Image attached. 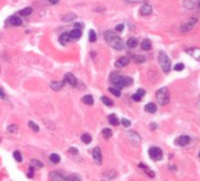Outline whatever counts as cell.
Returning <instances> with one entry per match:
<instances>
[{
	"label": "cell",
	"mask_w": 200,
	"mask_h": 181,
	"mask_svg": "<svg viewBox=\"0 0 200 181\" xmlns=\"http://www.w3.org/2000/svg\"><path fill=\"white\" fill-rule=\"evenodd\" d=\"M105 40L106 42L114 50H118V51H121L124 50L125 47V44L122 41V39L120 38L118 34H115L113 31H106L105 32Z\"/></svg>",
	"instance_id": "obj_1"
},
{
	"label": "cell",
	"mask_w": 200,
	"mask_h": 181,
	"mask_svg": "<svg viewBox=\"0 0 200 181\" xmlns=\"http://www.w3.org/2000/svg\"><path fill=\"white\" fill-rule=\"evenodd\" d=\"M109 80H111L112 84L114 85V87H117V88L127 87V86L132 85V83H133V79H132V78H130V77H124V75H121V74L117 73V72H114V73H112V74L109 75Z\"/></svg>",
	"instance_id": "obj_2"
},
{
	"label": "cell",
	"mask_w": 200,
	"mask_h": 181,
	"mask_svg": "<svg viewBox=\"0 0 200 181\" xmlns=\"http://www.w3.org/2000/svg\"><path fill=\"white\" fill-rule=\"evenodd\" d=\"M155 98H157V101L160 106H166L170 101V92L166 87H161L160 89L157 91L155 93Z\"/></svg>",
	"instance_id": "obj_3"
},
{
	"label": "cell",
	"mask_w": 200,
	"mask_h": 181,
	"mask_svg": "<svg viewBox=\"0 0 200 181\" xmlns=\"http://www.w3.org/2000/svg\"><path fill=\"white\" fill-rule=\"evenodd\" d=\"M158 60H159V65L161 66L162 71H164L165 73H168L170 70H171V60H170L168 56H167L165 52L160 51L159 56H158Z\"/></svg>",
	"instance_id": "obj_4"
},
{
	"label": "cell",
	"mask_w": 200,
	"mask_h": 181,
	"mask_svg": "<svg viewBox=\"0 0 200 181\" xmlns=\"http://www.w3.org/2000/svg\"><path fill=\"white\" fill-rule=\"evenodd\" d=\"M148 154H149L151 159H153L155 161H159L162 159V151L159 147H151L149 151H148Z\"/></svg>",
	"instance_id": "obj_5"
},
{
	"label": "cell",
	"mask_w": 200,
	"mask_h": 181,
	"mask_svg": "<svg viewBox=\"0 0 200 181\" xmlns=\"http://www.w3.org/2000/svg\"><path fill=\"white\" fill-rule=\"evenodd\" d=\"M197 21H198V19H197V18H191L188 21H186L185 24H183V25H181L180 31L184 33V32H188V31L193 29L194 26H195V24H197Z\"/></svg>",
	"instance_id": "obj_6"
},
{
	"label": "cell",
	"mask_w": 200,
	"mask_h": 181,
	"mask_svg": "<svg viewBox=\"0 0 200 181\" xmlns=\"http://www.w3.org/2000/svg\"><path fill=\"white\" fill-rule=\"evenodd\" d=\"M127 135H128V140L133 143L134 146H139V145H140V142H141V138H140V135H139L137 132H134V131H130V132L127 133Z\"/></svg>",
	"instance_id": "obj_7"
},
{
	"label": "cell",
	"mask_w": 200,
	"mask_h": 181,
	"mask_svg": "<svg viewBox=\"0 0 200 181\" xmlns=\"http://www.w3.org/2000/svg\"><path fill=\"white\" fill-rule=\"evenodd\" d=\"M92 156H93V160L94 162L97 165H101L103 164V156H101V151H100V147H94L93 148V152H92Z\"/></svg>",
	"instance_id": "obj_8"
},
{
	"label": "cell",
	"mask_w": 200,
	"mask_h": 181,
	"mask_svg": "<svg viewBox=\"0 0 200 181\" xmlns=\"http://www.w3.org/2000/svg\"><path fill=\"white\" fill-rule=\"evenodd\" d=\"M65 179H66V176L61 172L53 170L50 173V180L51 181H65Z\"/></svg>",
	"instance_id": "obj_9"
},
{
	"label": "cell",
	"mask_w": 200,
	"mask_h": 181,
	"mask_svg": "<svg viewBox=\"0 0 200 181\" xmlns=\"http://www.w3.org/2000/svg\"><path fill=\"white\" fill-rule=\"evenodd\" d=\"M64 83H67V84L69 85V86H72V87H75V86L78 85V80H77V78H75L72 73H67L66 75H65Z\"/></svg>",
	"instance_id": "obj_10"
},
{
	"label": "cell",
	"mask_w": 200,
	"mask_h": 181,
	"mask_svg": "<svg viewBox=\"0 0 200 181\" xmlns=\"http://www.w3.org/2000/svg\"><path fill=\"white\" fill-rule=\"evenodd\" d=\"M189 141H191V138H189V137H187V135H180L179 138L175 139V145L181 146V147H185V146H187V145L189 143Z\"/></svg>",
	"instance_id": "obj_11"
},
{
	"label": "cell",
	"mask_w": 200,
	"mask_h": 181,
	"mask_svg": "<svg viewBox=\"0 0 200 181\" xmlns=\"http://www.w3.org/2000/svg\"><path fill=\"white\" fill-rule=\"evenodd\" d=\"M128 64H130V58H127V56H121V58H119V59L115 61V67L122 68V67H126Z\"/></svg>",
	"instance_id": "obj_12"
},
{
	"label": "cell",
	"mask_w": 200,
	"mask_h": 181,
	"mask_svg": "<svg viewBox=\"0 0 200 181\" xmlns=\"http://www.w3.org/2000/svg\"><path fill=\"white\" fill-rule=\"evenodd\" d=\"M186 53L189 54L192 58H194L195 60L200 61V48H188L186 50Z\"/></svg>",
	"instance_id": "obj_13"
},
{
	"label": "cell",
	"mask_w": 200,
	"mask_h": 181,
	"mask_svg": "<svg viewBox=\"0 0 200 181\" xmlns=\"http://www.w3.org/2000/svg\"><path fill=\"white\" fill-rule=\"evenodd\" d=\"M140 14L141 15H144V17H147V15H149V14L152 13V6L149 5V4H145V5H143L141 7H140Z\"/></svg>",
	"instance_id": "obj_14"
},
{
	"label": "cell",
	"mask_w": 200,
	"mask_h": 181,
	"mask_svg": "<svg viewBox=\"0 0 200 181\" xmlns=\"http://www.w3.org/2000/svg\"><path fill=\"white\" fill-rule=\"evenodd\" d=\"M200 0H185L184 1V7L187 10H193L194 7L198 6Z\"/></svg>",
	"instance_id": "obj_15"
},
{
	"label": "cell",
	"mask_w": 200,
	"mask_h": 181,
	"mask_svg": "<svg viewBox=\"0 0 200 181\" xmlns=\"http://www.w3.org/2000/svg\"><path fill=\"white\" fill-rule=\"evenodd\" d=\"M68 34H69L71 39H73V40H78V39L81 38V29L73 28L72 31H69V32H68Z\"/></svg>",
	"instance_id": "obj_16"
},
{
	"label": "cell",
	"mask_w": 200,
	"mask_h": 181,
	"mask_svg": "<svg viewBox=\"0 0 200 181\" xmlns=\"http://www.w3.org/2000/svg\"><path fill=\"white\" fill-rule=\"evenodd\" d=\"M64 85H65V83H64V81H51L50 87H51L53 91L58 92V91H61V89H63Z\"/></svg>",
	"instance_id": "obj_17"
},
{
	"label": "cell",
	"mask_w": 200,
	"mask_h": 181,
	"mask_svg": "<svg viewBox=\"0 0 200 181\" xmlns=\"http://www.w3.org/2000/svg\"><path fill=\"white\" fill-rule=\"evenodd\" d=\"M8 21H10V24H11L12 26H21V25H23V20H21L20 17H18V15L11 17Z\"/></svg>",
	"instance_id": "obj_18"
},
{
	"label": "cell",
	"mask_w": 200,
	"mask_h": 181,
	"mask_svg": "<svg viewBox=\"0 0 200 181\" xmlns=\"http://www.w3.org/2000/svg\"><path fill=\"white\" fill-rule=\"evenodd\" d=\"M71 40H72V39H71V37H69L68 33H63V34L59 37V41H60L61 45H67Z\"/></svg>",
	"instance_id": "obj_19"
},
{
	"label": "cell",
	"mask_w": 200,
	"mask_h": 181,
	"mask_svg": "<svg viewBox=\"0 0 200 181\" xmlns=\"http://www.w3.org/2000/svg\"><path fill=\"white\" fill-rule=\"evenodd\" d=\"M145 89H143V88H140V89H138V92L135 93V94H133V97H132V99H133L134 101H140L141 100V98L145 95Z\"/></svg>",
	"instance_id": "obj_20"
},
{
	"label": "cell",
	"mask_w": 200,
	"mask_h": 181,
	"mask_svg": "<svg viewBox=\"0 0 200 181\" xmlns=\"http://www.w3.org/2000/svg\"><path fill=\"white\" fill-rule=\"evenodd\" d=\"M77 18V15L74 13H67V14H64L63 15V18H61V20L64 21V23H68V21H72V20H74Z\"/></svg>",
	"instance_id": "obj_21"
},
{
	"label": "cell",
	"mask_w": 200,
	"mask_h": 181,
	"mask_svg": "<svg viewBox=\"0 0 200 181\" xmlns=\"http://www.w3.org/2000/svg\"><path fill=\"white\" fill-rule=\"evenodd\" d=\"M108 122L113 126H118L119 125V119L117 118L115 114H109L108 115Z\"/></svg>",
	"instance_id": "obj_22"
},
{
	"label": "cell",
	"mask_w": 200,
	"mask_h": 181,
	"mask_svg": "<svg viewBox=\"0 0 200 181\" xmlns=\"http://www.w3.org/2000/svg\"><path fill=\"white\" fill-rule=\"evenodd\" d=\"M145 111L148 112V113H155V112H157V106H155V104H153V102L147 104L146 106H145Z\"/></svg>",
	"instance_id": "obj_23"
},
{
	"label": "cell",
	"mask_w": 200,
	"mask_h": 181,
	"mask_svg": "<svg viewBox=\"0 0 200 181\" xmlns=\"http://www.w3.org/2000/svg\"><path fill=\"white\" fill-rule=\"evenodd\" d=\"M126 45H127L128 48H135L138 46V40L135 38H130L126 42Z\"/></svg>",
	"instance_id": "obj_24"
},
{
	"label": "cell",
	"mask_w": 200,
	"mask_h": 181,
	"mask_svg": "<svg viewBox=\"0 0 200 181\" xmlns=\"http://www.w3.org/2000/svg\"><path fill=\"white\" fill-rule=\"evenodd\" d=\"M141 48H143L144 51H149V50L152 48V42L149 41L148 39H145L144 41L141 42Z\"/></svg>",
	"instance_id": "obj_25"
},
{
	"label": "cell",
	"mask_w": 200,
	"mask_h": 181,
	"mask_svg": "<svg viewBox=\"0 0 200 181\" xmlns=\"http://www.w3.org/2000/svg\"><path fill=\"white\" fill-rule=\"evenodd\" d=\"M82 102L86 104V105H88V106H92L94 104L93 97L92 95H85V97L82 98Z\"/></svg>",
	"instance_id": "obj_26"
},
{
	"label": "cell",
	"mask_w": 200,
	"mask_h": 181,
	"mask_svg": "<svg viewBox=\"0 0 200 181\" xmlns=\"http://www.w3.org/2000/svg\"><path fill=\"white\" fill-rule=\"evenodd\" d=\"M32 12H33L32 7H26V8H24V10H20V11H19V15H21V17H27V15L32 14Z\"/></svg>",
	"instance_id": "obj_27"
},
{
	"label": "cell",
	"mask_w": 200,
	"mask_h": 181,
	"mask_svg": "<svg viewBox=\"0 0 200 181\" xmlns=\"http://www.w3.org/2000/svg\"><path fill=\"white\" fill-rule=\"evenodd\" d=\"M115 178V172L114 170H108L106 173H104V179L105 180H112Z\"/></svg>",
	"instance_id": "obj_28"
},
{
	"label": "cell",
	"mask_w": 200,
	"mask_h": 181,
	"mask_svg": "<svg viewBox=\"0 0 200 181\" xmlns=\"http://www.w3.org/2000/svg\"><path fill=\"white\" fill-rule=\"evenodd\" d=\"M81 141H82L84 143L88 145V143H91V141H92V137H91L88 133H85V134L81 135Z\"/></svg>",
	"instance_id": "obj_29"
},
{
	"label": "cell",
	"mask_w": 200,
	"mask_h": 181,
	"mask_svg": "<svg viewBox=\"0 0 200 181\" xmlns=\"http://www.w3.org/2000/svg\"><path fill=\"white\" fill-rule=\"evenodd\" d=\"M139 167L141 168V169H144V170H145V173H147L151 178H154V175H155V174H154V172H153V170H151L148 167H146L144 164H140V165H139Z\"/></svg>",
	"instance_id": "obj_30"
},
{
	"label": "cell",
	"mask_w": 200,
	"mask_h": 181,
	"mask_svg": "<svg viewBox=\"0 0 200 181\" xmlns=\"http://www.w3.org/2000/svg\"><path fill=\"white\" fill-rule=\"evenodd\" d=\"M108 91L114 95V97H120L121 95V92H120V88H117V87H109Z\"/></svg>",
	"instance_id": "obj_31"
},
{
	"label": "cell",
	"mask_w": 200,
	"mask_h": 181,
	"mask_svg": "<svg viewBox=\"0 0 200 181\" xmlns=\"http://www.w3.org/2000/svg\"><path fill=\"white\" fill-rule=\"evenodd\" d=\"M50 160H51V162H53V164H59L60 162V156L58 155V154H51L50 155Z\"/></svg>",
	"instance_id": "obj_32"
},
{
	"label": "cell",
	"mask_w": 200,
	"mask_h": 181,
	"mask_svg": "<svg viewBox=\"0 0 200 181\" xmlns=\"http://www.w3.org/2000/svg\"><path fill=\"white\" fill-rule=\"evenodd\" d=\"M31 167L33 168H41L42 167V162H40L39 160H31Z\"/></svg>",
	"instance_id": "obj_33"
},
{
	"label": "cell",
	"mask_w": 200,
	"mask_h": 181,
	"mask_svg": "<svg viewBox=\"0 0 200 181\" xmlns=\"http://www.w3.org/2000/svg\"><path fill=\"white\" fill-rule=\"evenodd\" d=\"M88 40L90 42H95L97 41V33L94 32L93 29L90 31V34H88Z\"/></svg>",
	"instance_id": "obj_34"
},
{
	"label": "cell",
	"mask_w": 200,
	"mask_h": 181,
	"mask_svg": "<svg viewBox=\"0 0 200 181\" xmlns=\"http://www.w3.org/2000/svg\"><path fill=\"white\" fill-rule=\"evenodd\" d=\"M132 59H133L137 64H143V62L145 61V56H132Z\"/></svg>",
	"instance_id": "obj_35"
},
{
	"label": "cell",
	"mask_w": 200,
	"mask_h": 181,
	"mask_svg": "<svg viewBox=\"0 0 200 181\" xmlns=\"http://www.w3.org/2000/svg\"><path fill=\"white\" fill-rule=\"evenodd\" d=\"M103 135H104V138H105V139H109V138H112V131H111L109 128H105V129H103Z\"/></svg>",
	"instance_id": "obj_36"
},
{
	"label": "cell",
	"mask_w": 200,
	"mask_h": 181,
	"mask_svg": "<svg viewBox=\"0 0 200 181\" xmlns=\"http://www.w3.org/2000/svg\"><path fill=\"white\" fill-rule=\"evenodd\" d=\"M65 181H81L80 180V178L78 175H75V174H72V175H68Z\"/></svg>",
	"instance_id": "obj_37"
},
{
	"label": "cell",
	"mask_w": 200,
	"mask_h": 181,
	"mask_svg": "<svg viewBox=\"0 0 200 181\" xmlns=\"http://www.w3.org/2000/svg\"><path fill=\"white\" fill-rule=\"evenodd\" d=\"M101 101H103V104L106 105V106H112V105H113V101H112L111 99H108L107 97L101 98Z\"/></svg>",
	"instance_id": "obj_38"
},
{
	"label": "cell",
	"mask_w": 200,
	"mask_h": 181,
	"mask_svg": "<svg viewBox=\"0 0 200 181\" xmlns=\"http://www.w3.org/2000/svg\"><path fill=\"white\" fill-rule=\"evenodd\" d=\"M13 156H14V159H15V161H18V162H21V161H23L21 153H20L19 151H15V152L13 153Z\"/></svg>",
	"instance_id": "obj_39"
},
{
	"label": "cell",
	"mask_w": 200,
	"mask_h": 181,
	"mask_svg": "<svg viewBox=\"0 0 200 181\" xmlns=\"http://www.w3.org/2000/svg\"><path fill=\"white\" fill-rule=\"evenodd\" d=\"M28 126H29L34 132H39V126L37 125V124H34L33 121H29V122H28Z\"/></svg>",
	"instance_id": "obj_40"
},
{
	"label": "cell",
	"mask_w": 200,
	"mask_h": 181,
	"mask_svg": "<svg viewBox=\"0 0 200 181\" xmlns=\"http://www.w3.org/2000/svg\"><path fill=\"white\" fill-rule=\"evenodd\" d=\"M17 131H18V126L17 125L8 126V129H7V132H8V133H15Z\"/></svg>",
	"instance_id": "obj_41"
},
{
	"label": "cell",
	"mask_w": 200,
	"mask_h": 181,
	"mask_svg": "<svg viewBox=\"0 0 200 181\" xmlns=\"http://www.w3.org/2000/svg\"><path fill=\"white\" fill-rule=\"evenodd\" d=\"M185 68V65L184 64H177L175 66H174V70L178 71V72H180V71H183Z\"/></svg>",
	"instance_id": "obj_42"
},
{
	"label": "cell",
	"mask_w": 200,
	"mask_h": 181,
	"mask_svg": "<svg viewBox=\"0 0 200 181\" xmlns=\"http://www.w3.org/2000/svg\"><path fill=\"white\" fill-rule=\"evenodd\" d=\"M121 124H122L124 127H130V126H131V121L127 120V119H122V120H121Z\"/></svg>",
	"instance_id": "obj_43"
},
{
	"label": "cell",
	"mask_w": 200,
	"mask_h": 181,
	"mask_svg": "<svg viewBox=\"0 0 200 181\" xmlns=\"http://www.w3.org/2000/svg\"><path fill=\"white\" fill-rule=\"evenodd\" d=\"M115 31H117V32H122V31H124V24H119V25H117Z\"/></svg>",
	"instance_id": "obj_44"
},
{
	"label": "cell",
	"mask_w": 200,
	"mask_h": 181,
	"mask_svg": "<svg viewBox=\"0 0 200 181\" xmlns=\"http://www.w3.org/2000/svg\"><path fill=\"white\" fill-rule=\"evenodd\" d=\"M144 0H126L127 4H138V2H141Z\"/></svg>",
	"instance_id": "obj_45"
},
{
	"label": "cell",
	"mask_w": 200,
	"mask_h": 181,
	"mask_svg": "<svg viewBox=\"0 0 200 181\" xmlns=\"http://www.w3.org/2000/svg\"><path fill=\"white\" fill-rule=\"evenodd\" d=\"M69 153L72 154H78V149L77 148H74V147H72V148H69V151H68Z\"/></svg>",
	"instance_id": "obj_46"
},
{
	"label": "cell",
	"mask_w": 200,
	"mask_h": 181,
	"mask_svg": "<svg viewBox=\"0 0 200 181\" xmlns=\"http://www.w3.org/2000/svg\"><path fill=\"white\" fill-rule=\"evenodd\" d=\"M74 25H75V27H74V28H78V29H81V28H82V24H81V23L74 24Z\"/></svg>",
	"instance_id": "obj_47"
},
{
	"label": "cell",
	"mask_w": 200,
	"mask_h": 181,
	"mask_svg": "<svg viewBox=\"0 0 200 181\" xmlns=\"http://www.w3.org/2000/svg\"><path fill=\"white\" fill-rule=\"evenodd\" d=\"M0 98H2V99H5V93H4V91L0 88Z\"/></svg>",
	"instance_id": "obj_48"
},
{
	"label": "cell",
	"mask_w": 200,
	"mask_h": 181,
	"mask_svg": "<svg viewBox=\"0 0 200 181\" xmlns=\"http://www.w3.org/2000/svg\"><path fill=\"white\" fill-rule=\"evenodd\" d=\"M48 1H50V2L52 4V5H55V4H58V2L60 1V0H48Z\"/></svg>",
	"instance_id": "obj_49"
},
{
	"label": "cell",
	"mask_w": 200,
	"mask_h": 181,
	"mask_svg": "<svg viewBox=\"0 0 200 181\" xmlns=\"http://www.w3.org/2000/svg\"><path fill=\"white\" fill-rule=\"evenodd\" d=\"M149 127H151V129H155V127H157V125H155L154 122H152V124L149 125Z\"/></svg>",
	"instance_id": "obj_50"
},
{
	"label": "cell",
	"mask_w": 200,
	"mask_h": 181,
	"mask_svg": "<svg viewBox=\"0 0 200 181\" xmlns=\"http://www.w3.org/2000/svg\"><path fill=\"white\" fill-rule=\"evenodd\" d=\"M198 6H199V10H200V1H199V4H198Z\"/></svg>",
	"instance_id": "obj_51"
},
{
	"label": "cell",
	"mask_w": 200,
	"mask_h": 181,
	"mask_svg": "<svg viewBox=\"0 0 200 181\" xmlns=\"http://www.w3.org/2000/svg\"><path fill=\"white\" fill-rule=\"evenodd\" d=\"M198 156H199V158H200V152H199V154H198Z\"/></svg>",
	"instance_id": "obj_52"
}]
</instances>
